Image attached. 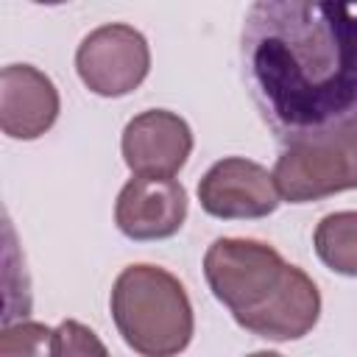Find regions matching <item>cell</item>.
Here are the masks:
<instances>
[{"label":"cell","mask_w":357,"mask_h":357,"mask_svg":"<svg viewBox=\"0 0 357 357\" xmlns=\"http://www.w3.org/2000/svg\"><path fill=\"white\" fill-rule=\"evenodd\" d=\"M240 70L259 117L284 148L357 134V3H251Z\"/></svg>","instance_id":"cell-1"},{"label":"cell","mask_w":357,"mask_h":357,"mask_svg":"<svg viewBox=\"0 0 357 357\" xmlns=\"http://www.w3.org/2000/svg\"><path fill=\"white\" fill-rule=\"evenodd\" d=\"M204 276L212 296L257 337L298 340L321 318L318 284L262 240L218 237L204 254Z\"/></svg>","instance_id":"cell-2"},{"label":"cell","mask_w":357,"mask_h":357,"mask_svg":"<svg viewBox=\"0 0 357 357\" xmlns=\"http://www.w3.org/2000/svg\"><path fill=\"white\" fill-rule=\"evenodd\" d=\"M109 310L120 337L139 357H178L195 332L184 284L159 265L123 268L112 284Z\"/></svg>","instance_id":"cell-3"},{"label":"cell","mask_w":357,"mask_h":357,"mask_svg":"<svg viewBox=\"0 0 357 357\" xmlns=\"http://www.w3.org/2000/svg\"><path fill=\"white\" fill-rule=\"evenodd\" d=\"M273 181L290 204L357 190V134L287 145L273 165Z\"/></svg>","instance_id":"cell-4"},{"label":"cell","mask_w":357,"mask_h":357,"mask_svg":"<svg viewBox=\"0 0 357 357\" xmlns=\"http://www.w3.org/2000/svg\"><path fill=\"white\" fill-rule=\"evenodd\" d=\"M75 70L89 92L100 98H123L151 73L148 39L126 22L100 25L81 39L75 50Z\"/></svg>","instance_id":"cell-5"},{"label":"cell","mask_w":357,"mask_h":357,"mask_svg":"<svg viewBox=\"0 0 357 357\" xmlns=\"http://www.w3.org/2000/svg\"><path fill=\"white\" fill-rule=\"evenodd\" d=\"M198 201L212 218L254 220L276 212L282 195L268 167L245 156H226L201 176Z\"/></svg>","instance_id":"cell-6"},{"label":"cell","mask_w":357,"mask_h":357,"mask_svg":"<svg viewBox=\"0 0 357 357\" xmlns=\"http://www.w3.org/2000/svg\"><path fill=\"white\" fill-rule=\"evenodd\" d=\"M120 151L134 176L173 178L192 153V128L176 112L148 109L126 123Z\"/></svg>","instance_id":"cell-7"},{"label":"cell","mask_w":357,"mask_h":357,"mask_svg":"<svg viewBox=\"0 0 357 357\" xmlns=\"http://www.w3.org/2000/svg\"><path fill=\"white\" fill-rule=\"evenodd\" d=\"M187 220V190L176 178L134 176L114 201V223L128 240H167Z\"/></svg>","instance_id":"cell-8"},{"label":"cell","mask_w":357,"mask_h":357,"mask_svg":"<svg viewBox=\"0 0 357 357\" xmlns=\"http://www.w3.org/2000/svg\"><path fill=\"white\" fill-rule=\"evenodd\" d=\"M61 112L56 84L31 64H8L0 73V128L11 139H39Z\"/></svg>","instance_id":"cell-9"},{"label":"cell","mask_w":357,"mask_h":357,"mask_svg":"<svg viewBox=\"0 0 357 357\" xmlns=\"http://www.w3.org/2000/svg\"><path fill=\"white\" fill-rule=\"evenodd\" d=\"M312 245L318 259L329 271L357 279V212L354 209H343L321 218L312 234Z\"/></svg>","instance_id":"cell-10"},{"label":"cell","mask_w":357,"mask_h":357,"mask_svg":"<svg viewBox=\"0 0 357 357\" xmlns=\"http://www.w3.org/2000/svg\"><path fill=\"white\" fill-rule=\"evenodd\" d=\"M53 329L42 321L6 324L0 332V357H50Z\"/></svg>","instance_id":"cell-11"},{"label":"cell","mask_w":357,"mask_h":357,"mask_svg":"<svg viewBox=\"0 0 357 357\" xmlns=\"http://www.w3.org/2000/svg\"><path fill=\"white\" fill-rule=\"evenodd\" d=\"M50 357H109V349L86 324L67 318L53 329Z\"/></svg>","instance_id":"cell-12"},{"label":"cell","mask_w":357,"mask_h":357,"mask_svg":"<svg viewBox=\"0 0 357 357\" xmlns=\"http://www.w3.org/2000/svg\"><path fill=\"white\" fill-rule=\"evenodd\" d=\"M245 357H282L279 351H254V354H245Z\"/></svg>","instance_id":"cell-13"}]
</instances>
